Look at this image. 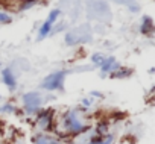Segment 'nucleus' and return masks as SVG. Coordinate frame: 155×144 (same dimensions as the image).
I'll use <instances>...</instances> for the list:
<instances>
[{
  "label": "nucleus",
  "mask_w": 155,
  "mask_h": 144,
  "mask_svg": "<svg viewBox=\"0 0 155 144\" xmlns=\"http://www.w3.org/2000/svg\"><path fill=\"white\" fill-rule=\"evenodd\" d=\"M91 123L87 108H71L64 111L58 118L55 117L53 133L58 138H71L90 130Z\"/></svg>",
  "instance_id": "nucleus-1"
},
{
  "label": "nucleus",
  "mask_w": 155,
  "mask_h": 144,
  "mask_svg": "<svg viewBox=\"0 0 155 144\" xmlns=\"http://www.w3.org/2000/svg\"><path fill=\"white\" fill-rule=\"evenodd\" d=\"M91 41V27L88 24H81L71 30H68L64 37V43L70 47L73 46H79Z\"/></svg>",
  "instance_id": "nucleus-2"
},
{
  "label": "nucleus",
  "mask_w": 155,
  "mask_h": 144,
  "mask_svg": "<svg viewBox=\"0 0 155 144\" xmlns=\"http://www.w3.org/2000/svg\"><path fill=\"white\" fill-rule=\"evenodd\" d=\"M68 75V70H56L49 73L40 84V88L49 93L53 91H64V81L65 76Z\"/></svg>",
  "instance_id": "nucleus-3"
},
{
  "label": "nucleus",
  "mask_w": 155,
  "mask_h": 144,
  "mask_svg": "<svg viewBox=\"0 0 155 144\" xmlns=\"http://www.w3.org/2000/svg\"><path fill=\"white\" fill-rule=\"evenodd\" d=\"M35 132H50L53 133L55 124V111L53 109H40V112L32 118Z\"/></svg>",
  "instance_id": "nucleus-4"
},
{
  "label": "nucleus",
  "mask_w": 155,
  "mask_h": 144,
  "mask_svg": "<svg viewBox=\"0 0 155 144\" xmlns=\"http://www.w3.org/2000/svg\"><path fill=\"white\" fill-rule=\"evenodd\" d=\"M87 9L88 15L96 20L108 21L111 17L110 5L107 3V0H87Z\"/></svg>",
  "instance_id": "nucleus-5"
},
{
  "label": "nucleus",
  "mask_w": 155,
  "mask_h": 144,
  "mask_svg": "<svg viewBox=\"0 0 155 144\" xmlns=\"http://www.w3.org/2000/svg\"><path fill=\"white\" fill-rule=\"evenodd\" d=\"M20 100H21L23 106H29V108H43V105L46 102L44 96L40 91H35V90L34 91L23 93L21 97H20Z\"/></svg>",
  "instance_id": "nucleus-6"
},
{
  "label": "nucleus",
  "mask_w": 155,
  "mask_h": 144,
  "mask_svg": "<svg viewBox=\"0 0 155 144\" xmlns=\"http://www.w3.org/2000/svg\"><path fill=\"white\" fill-rule=\"evenodd\" d=\"M0 78H2V82L5 84V87L11 91L15 93L17 91V75H15V70L14 67H3L0 68Z\"/></svg>",
  "instance_id": "nucleus-7"
},
{
  "label": "nucleus",
  "mask_w": 155,
  "mask_h": 144,
  "mask_svg": "<svg viewBox=\"0 0 155 144\" xmlns=\"http://www.w3.org/2000/svg\"><path fill=\"white\" fill-rule=\"evenodd\" d=\"M122 67V64L116 59V56H113V55H110V56H105V59L102 61V64H101V78H107L110 73H113V71H116V70H119Z\"/></svg>",
  "instance_id": "nucleus-8"
},
{
  "label": "nucleus",
  "mask_w": 155,
  "mask_h": 144,
  "mask_svg": "<svg viewBox=\"0 0 155 144\" xmlns=\"http://www.w3.org/2000/svg\"><path fill=\"white\" fill-rule=\"evenodd\" d=\"M138 30L141 35H152L155 32V24H153V18L150 15H143L141 20H140V26H138Z\"/></svg>",
  "instance_id": "nucleus-9"
},
{
  "label": "nucleus",
  "mask_w": 155,
  "mask_h": 144,
  "mask_svg": "<svg viewBox=\"0 0 155 144\" xmlns=\"http://www.w3.org/2000/svg\"><path fill=\"white\" fill-rule=\"evenodd\" d=\"M56 135L50 132H35L32 136V144H53L56 141Z\"/></svg>",
  "instance_id": "nucleus-10"
},
{
  "label": "nucleus",
  "mask_w": 155,
  "mask_h": 144,
  "mask_svg": "<svg viewBox=\"0 0 155 144\" xmlns=\"http://www.w3.org/2000/svg\"><path fill=\"white\" fill-rule=\"evenodd\" d=\"M38 3H40V0H17L14 9H15V12H26V11L35 8Z\"/></svg>",
  "instance_id": "nucleus-11"
},
{
  "label": "nucleus",
  "mask_w": 155,
  "mask_h": 144,
  "mask_svg": "<svg viewBox=\"0 0 155 144\" xmlns=\"http://www.w3.org/2000/svg\"><path fill=\"white\" fill-rule=\"evenodd\" d=\"M114 139H116L114 133H110V132L105 133V135H94L93 133V136L90 138L88 144H113Z\"/></svg>",
  "instance_id": "nucleus-12"
},
{
  "label": "nucleus",
  "mask_w": 155,
  "mask_h": 144,
  "mask_svg": "<svg viewBox=\"0 0 155 144\" xmlns=\"http://www.w3.org/2000/svg\"><path fill=\"white\" fill-rule=\"evenodd\" d=\"M132 68H128V67H120L119 70H116V71H113V73H110L108 76L111 78V79H126V78H131L132 76Z\"/></svg>",
  "instance_id": "nucleus-13"
},
{
  "label": "nucleus",
  "mask_w": 155,
  "mask_h": 144,
  "mask_svg": "<svg viewBox=\"0 0 155 144\" xmlns=\"http://www.w3.org/2000/svg\"><path fill=\"white\" fill-rule=\"evenodd\" d=\"M52 23H49L47 20L43 21V24L38 27V35H37V41H43L46 40L47 37H50V32H52Z\"/></svg>",
  "instance_id": "nucleus-14"
},
{
  "label": "nucleus",
  "mask_w": 155,
  "mask_h": 144,
  "mask_svg": "<svg viewBox=\"0 0 155 144\" xmlns=\"http://www.w3.org/2000/svg\"><path fill=\"white\" fill-rule=\"evenodd\" d=\"M113 2H116V3H119V5H125L131 12H138L140 11V5H138V2L137 0H113Z\"/></svg>",
  "instance_id": "nucleus-15"
},
{
  "label": "nucleus",
  "mask_w": 155,
  "mask_h": 144,
  "mask_svg": "<svg viewBox=\"0 0 155 144\" xmlns=\"http://www.w3.org/2000/svg\"><path fill=\"white\" fill-rule=\"evenodd\" d=\"M18 112H20L18 108L14 103H11V102L0 106V115H11V114H18Z\"/></svg>",
  "instance_id": "nucleus-16"
},
{
  "label": "nucleus",
  "mask_w": 155,
  "mask_h": 144,
  "mask_svg": "<svg viewBox=\"0 0 155 144\" xmlns=\"http://www.w3.org/2000/svg\"><path fill=\"white\" fill-rule=\"evenodd\" d=\"M110 132V123L108 121H97L94 126V135H105Z\"/></svg>",
  "instance_id": "nucleus-17"
},
{
  "label": "nucleus",
  "mask_w": 155,
  "mask_h": 144,
  "mask_svg": "<svg viewBox=\"0 0 155 144\" xmlns=\"http://www.w3.org/2000/svg\"><path fill=\"white\" fill-rule=\"evenodd\" d=\"M105 56H107V55H104L102 52H96V53H93V55L90 56V62H91V65H93L94 68H96V67L99 68L101 64H102V61L105 59Z\"/></svg>",
  "instance_id": "nucleus-18"
},
{
  "label": "nucleus",
  "mask_w": 155,
  "mask_h": 144,
  "mask_svg": "<svg viewBox=\"0 0 155 144\" xmlns=\"http://www.w3.org/2000/svg\"><path fill=\"white\" fill-rule=\"evenodd\" d=\"M12 15L6 11V9H2L0 8V24H11L12 23Z\"/></svg>",
  "instance_id": "nucleus-19"
},
{
  "label": "nucleus",
  "mask_w": 155,
  "mask_h": 144,
  "mask_svg": "<svg viewBox=\"0 0 155 144\" xmlns=\"http://www.w3.org/2000/svg\"><path fill=\"white\" fill-rule=\"evenodd\" d=\"M59 17H61V9L59 8H55V9H52L50 12H49V15H47V21L49 23H52V24H55L58 20H59Z\"/></svg>",
  "instance_id": "nucleus-20"
},
{
  "label": "nucleus",
  "mask_w": 155,
  "mask_h": 144,
  "mask_svg": "<svg viewBox=\"0 0 155 144\" xmlns=\"http://www.w3.org/2000/svg\"><path fill=\"white\" fill-rule=\"evenodd\" d=\"M65 29V23H59V24H53L52 26V32H50V37H53V35H56V34H59V32H62Z\"/></svg>",
  "instance_id": "nucleus-21"
},
{
  "label": "nucleus",
  "mask_w": 155,
  "mask_h": 144,
  "mask_svg": "<svg viewBox=\"0 0 155 144\" xmlns=\"http://www.w3.org/2000/svg\"><path fill=\"white\" fill-rule=\"evenodd\" d=\"M81 105H82V108H90L91 105H93V99H88V97H84V99H81Z\"/></svg>",
  "instance_id": "nucleus-22"
},
{
  "label": "nucleus",
  "mask_w": 155,
  "mask_h": 144,
  "mask_svg": "<svg viewBox=\"0 0 155 144\" xmlns=\"http://www.w3.org/2000/svg\"><path fill=\"white\" fill-rule=\"evenodd\" d=\"M90 96H91L93 99H104V97H105L104 93H101V91H90Z\"/></svg>",
  "instance_id": "nucleus-23"
},
{
  "label": "nucleus",
  "mask_w": 155,
  "mask_h": 144,
  "mask_svg": "<svg viewBox=\"0 0 155 144\" xmlns=\"http://www.w3.org/2000/svg\"><path fill=\"white\" fill-rule=\"evenodd\" d=\"M9 144H26L25 142V139H23V136H17V138H14Z\"/></svg>",
  "instance_id": "nucleus-24"
},
{
  "label": "nucleus",
  "mask_w": 155,
  "mask_h": 144,
  "mask_svg": "<svg viewBox=\"0 0 155 144\" xmlns=\"http://www.w3.org/2000/svg\"><path fill=\"white\" fill-rule=\"evenodd\" d=\"M149 73H150V75H153V73H155V67H152V68H149Z\"/></svg>",
  "instance_id": "nucleus-25"
},
{
  "label": "nucleus",
  "mask_w": 155,
  "mask_h": 144,
  "mask_svg": "<svg viewBox=\"0 0 155 144\" xmlns=\"http://www.w3.org/2000/svg\"><path fill=\"white\" fill-rule=\"evenodd\" d=\"M0 144H8L6 141H2V139H0Z\"/></svg>",
  "instance_id": "nucleus-26"
},
{
  "label": "nucleus",
  "mask_w": 155,
  "mask_h": 144,
  "mask_svg": "<svg viewBox=\"0 0 155 144\" xmlns=\"http://www.w3.org/2000/svg\"><path fill=\"white\" fill-rule=\"evenodd\" d=\"M0 68H2V61H0Z\"/></svg>",
  "instance_id": "nucleus-27"
},
{
  "label": "nucleus",
  "mask_w": 155,
  "mask_h": 144,
  "mask_svg": "<svg viewBox=\"0 0 155 144\" xmlns=\"http://www.w3.org/2000/svg\"><path fill=\"white\" fill-rule=\"evenodd\" d=\"M0 100H2V94H0Z\"/></svg>",
  "instance_id": "nucleus-28"
}]
</instances>
